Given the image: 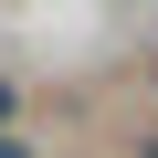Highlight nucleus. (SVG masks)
I'll return each instance as SVG.
<instances>
[{
  "label": "nucleus",
  "mask_w": 158,
  "mask_h": 158,
  "mask_svg": "<svg viewBox=\"0 0 158 158\" xmlns=\"http://www.w3.org/2000/svg\"><path fill=\"white\" fill-rule=\"evenodd\" d=\"M0 127H11V85H0Z\"/></svg>",
  "instance_id": "1"
},
{
  "label": "nucleus",
  "mask_w": 158,
  "mask_h": 158,
  "mask_svg": "<svg viewBox=\"0 0 158 158\" xmlns=\"http://www.w3.org/2000/svg\"><path fill=\"white\" fill-rule=\"evenodd\" d=\"M137 158H158V137H148V148H137Z\"/></svg>",
  "instance_id": "2"
}]
</instances>
